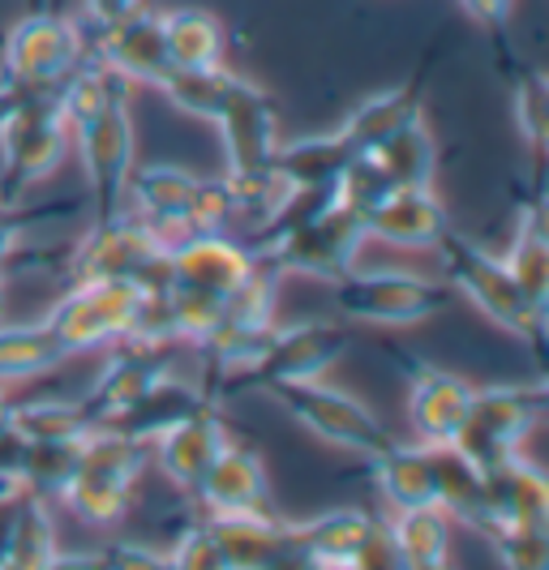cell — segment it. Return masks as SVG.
Masks as SVG:
<instances>
[{"label":"cell","mask_w":549,"mask_h":570,"mask_svg":"<svg viewBox=\"0 0 549 570\" xmlns=\"http://www.w3.org/2000/svg\"><path fill=\"white\" fill-rule=\"evenodd\" d=\"M347 352V331L335 322H292V326H271V335L262 340L258 356L236 373L210 377L206 395L210 403H224L232 395H249V391H275L288 382H314L331 370Z\"/></svg>","instance_id":"6da1fadb"},{"label":"cell","mask_w":549,"mask_h":570,"mask_svg":"<svg viewBox=\"0 0 549 570\" xmlns=\"http://www.w3.org/2000/svg\"><path fill=\"white\" fill-rule=\"evenodd\" d=\"M150 446L116 433V429L95 425L82 442V459L69 476V485L60 489V507H69V514H78L87 528H112L125 519L134 489L143 481V468Z\"/></svg>","instance_id":"7a4b0ae2"},{"label":"cell","mask_w":549,"mask_h":570,"mask_svg":"<svg viewBox=\"0 0 549 570\" xmlns=\"http://www.w3.org/2000/svg\"><path fill=\"white\" fill-rule=\"evenodd\" d=\"M434 254L442 257V266H447V284L455 287L477 314L490 317L498 331H507V335H516V340L541 347L546 309H537V305L523 296L502 257L486 254V249L472 245L463 232H451V228L442 232Z\"/></svg>","instance_id":"3957f363"},{"label":"cell","mask_w":549,"mask_h":570,"mask_svg":"<svg viewBox=\"0 0 549 570\" xmlns=\"http://www.w3.org/2000/svg\"><path fill=\"white\" fill-rule=\"evenodd\" d=\"M69 125L57 108V90L35 95L0 116V202H27L69 155Z\"/></svg>","instance_id":"277c9868"},{"label":"cell","mask_w":549,"mask_h":570,"mask_svg":"<svg viewBox=\"0 0 549 570\" xmlns=\"http://www.w3.org/2000/svg\"><path fill=\"white\" fill-rule=\"evenodd\" d=\"M146 292L134 279H90V284H69L65 296L48 309L43 326L57 335V343L69 356L99 352L112 343L129 340L138 314H143Z\"/></svg>","instance_id":"5b68a950"},{"label":"cell","mask_w":549,"mask_h":570,"mask_svg":"<svg viewBox=\"0 0 549 570\" xmlns=\"http://www.w3.org/2000/svg\"><path fill=\"white\" fill-rule=\"evenodd\" d=\"M546 382H502L472 391L468 416L451 446L477 468H493L498 459L520 455L523 438L546 416Z\"/></svg>","instance_id":"8992f818"},{"label":"cell","mask_w":549,"mask_h":570,"mask_svg":"<svg viewBox=\"0 0 549 570\" xmlns=\"http://www.w3.org/2000/svg\"><path fill=\"white\" fill-rule=\"evenodd\" d=\"M331 287L340 314L365 326H421L447 305V287L395 266H352Z\"/></svg>","instance_id":"52a82bcc"},{"label":"cell","mask_w":549,"mask_h":570,"mask_svg":"<svg viewBox=\"0 0 549 570\" xmlns=\"http://www.w3.org/2000/svg\"><path fill=\"white\" fill-rule=\"evenodd\" d=\"M271 395L305 433H314L318 442L335 446V451L374 459L378 451H386L395 442L391 429L382 425L365 403L356 400V395H347V391H340V386H331V382H322V377L275 386Z\"/></svg>","instance_id":"ba28073f"},{"label":"cell","mask_w":549,"mask_h":570,"mask_svg":"<svg viewBox=\"0 0 549 570\" xmlns=\"http://www.w3.org/2000/svg\"><path fill=\"white\" fill-rule=\"evenodd\" d=\"M78 155H82V171H87L90 189V224L116 219L125 210V185L129 171L138 164V134H134V112L129 99L112 104L99 116L82 120L78 129H69Z\"/></svg>","instance_id":"9c48e42d"},{"label":"cell","mask_w":549,"mask_h":570,"mask_svg":"<svg viewBox=\"0 0 549 570\" xmlns=\"http://www.w3.org/2000/svg\"><path fill=\"white\" fill-rule=\"evenodd\" d=\"M82 57H87L82 30L69 18H60L52 9H30L9 27L0 43V82L60 86Z\"/></svg>","instance_id":"30bf717a"},{"label":"cell","mask_w":549,"mask_h":570,"mask_svg":"<svg viewBox=\"0 0 549 570\" xmlns=\"http://www.w3.org/2000/svg\"><path fill=\"white\" fill-rule=\"evenodd\" d=\"M210 125L219 129L228 176H249V171L271 168L275 146L284 142L280 138V112H275L271 95L258 82L241 78V73H236L228 99H224V108L215 112Z\"/></svg>","instance_id":"8fae6325"},{"label":"cell","mask_w":549,"mask_h":570,"mask_svg":"<svg viewBox=\"0 0 549 570\" xmlns=\"http://www.w3.org/2000/svg\"><path fill=\"white\" fill-rule=\"evenodd\" d=\"M87 57L104 60L125 82L155 90L173 69L168 43H164V13L138 4L112 22H95V43H90Z\"/></svg>","instance_id":"7c38bea8"},{"label":"cell","mask_w":549,"mask_h":570,"mask_svg":"<svg viewBox=\"0 0 549 570\" xmlns=\"http://www.w3.org/2000/svg\"><path fill=\"white\" fill-rule=\"evenodd\" d=\"M472 391L477 386L455 370H442V365H430V361H412L408 365V429H412V442L451 446L463 416H468Z\"/></svg>","instance_id":"4fadbf2b"},{"label":"cell","mask_w":549,"mask_h":570,"mask_svg":"<svg viewBox=\"0 0 549 570\" xmlns=\"http://www.w3.org/2000/svg\"><path fill=\"white\" fill-rule=\"evenodd\" d=\"M447 228H451V219H447V206L438 202L434 185L386 189L365 210V236L391 245V249H408V254L434 249Z\"/></svg>","instance_id":"5bb4252c"},{"label":"cell","mask_w":549,"mask_h":570,"mask_svg":"<svg viewBox=\"0 0 549 570\" xmlns=\"http://www.w3.org/2000/svg\"><path fill=\"white\" fill-rule=\"evenodd\" d=\"M168 352H173V343L138 340V335L112 343L104 370L95 373L87 391V407L95 412V421L104 425L108 416L125 412L138 395H146L164 373H173L168 370Z\"/></svg>","instance_id":"9a60e30c"},{"label":"cell","mask_w":549,"mask_h":570,"mask_svg":"<svg viewBox=\"0 0 549 570\" xmlns=\"http://www.w3.org/2000/svg\"><path fill=\"white\" fill-rule=\"evenodd\" d=\"M203 514H236V511H271V476L262 455L232 438L219 446V455L210 459V468L203 472L198 489L189 493Z\"/></svg>","instance_id":"2e32d148"},{"label":"cell","mask_w":549,"mask_h":570,"mask_svg":"<svg viewBox=\"0 0 549 570\" xmlns=\"http://www.w3.org/2000/svg\"><path fill=\"white\" fill-rule=\"evenodd\" d=\"M168 262H173L176 284L203 287V292H215V296L236 292L262 266L254 245L232 240L228 232H203V236L185 240L180 249H173Z\"/></svg>","instance_id":"e0dca14e"},{"label":"cell","mask_w":549,"mask_h":570,"mask_svg":"<svg viewBox=\"0 0 549 570\" xmlns=\"http://www.w3.org/2000/svg\"><path fill=\"white\" fill-rule=\"evenodd\" d=\"M203 407H219V403H210L203 382L164 373V377H159L146 395H138V400L129 403L125 412L108 416L104 429H116V433H125V438H134V442H143V446H155L168 429L180 425V421L194 416V412H203Z\"/></svg>","instance_id":"ac0fdd59"},{"label":"cell","mask_w":549,"mask_h":570,"mask_svg":"<svg viewBox=\"0 0 549 570\" xmlns=\"http://www.w3.org/2000/svg\"><path fill=\"white\" fill-rule=\"evenodd\" d=\"M228 442V425L219 416V407H203L194 416H185L180 425H173L150 451L159 472L173 481L180 493H194L203 472L210 468V459L219 455V446Z\"/></svg>","instance_id":"d6986e66"},{"label":"cell","mask_w":549,"mask_h":570,"mask_svg":"<svg viewBox=\"0 0 549 570\" xmlns=\"http://www.w3.org/2000/svg\"><path fill=\"white\" fill-rule=\"evenodd\" d=\"M203 523L228 570H262L292 541V523L275 511L203 514Z\"/></svg>","instance_id":"ffe728a7"},{"label":"cell","mask_w":549,"mask_h":570,"mask_svg":"<svg viewBox=\"0 0 549 570\" xmlns=\"http://www.w3.org/2000/svg\"><path fill=\"white\" fill-rule=\"evenodd\" d=\"M486 472V498H490V523H549V481L532 459L507 455ZM490 528V532H493Z\"/></svg>","instance_id":"44dd1931"},{"label":"cell","mask_w":549,"mask_h":570,"mask_svg":"<svg viewBox=\"0 0 549 570\" xmlns=\"http://www.w3.org/2000/svg\"><path fill=\"white\" fill-rule=\"evenodd\" d=\"M370 468H374V489L378 498L386 502V511L434 507V446L395 438L386 451H378L370 459Z\"/></svg>","instance_id":"7402d4cb"},{"label":"cell","mask_w":549,"mask_h":570,"mask_svg":"<svg viewBox=\"0 0 549 570\" xmlns=\"http://www.w3.org/2000/svg\"><path fill=\"white\" fill-rule=\"evenodd\" d=\"M198 180L180 164H134L125 185V210L138 224H164V219H189V202L198 194ZM198 232V228H194ZM203 236V232H198Z\"/></svg>","instance_id":"603a6c76"},{"label":"cell","mask_w":549,"mask_h":570,"mask_svg":"<svg viewBox=\"0 0 549 570\" xmlns=\"http://www.w3.org/2000/svg\"><path fill=\"white\" fill-rule=\"evenodd\" d=\"M352 159H356V150L347 146L340 129H331V134H310V138L280 142L271 168L280 171V180L288 189H335Z\"/></svg>","instance_id":"cb8c5ba5"},{"label":"cell","mask_w":549,"mask_h":570,"mask_svg":"<svg viewBox=\"0 0 549 570\" xmlns=\"http://www.w3.org/2000/svg\"><path fill=\"white\" fill-rule=\"evenodd\" d=\"M434 507L451 523H463L472 532H490V498H486V472L455 451V446H434Z\"/></svg>","instance_id":"d4e9b609"},{"label":"cell","mask_w":549,"mask_h":570,"mask_svg":"<svg viewBox=\"0 0 549 570\" xmlns=\"http://www.w3.org/2000/svg\"><path fill=\"white\" fill-rule=\"evenodd\" d=\"M412 120H421V82L391 86V90H378L370 99H361L340 125V134H344L356 155H365V150L386 142L395 129H404Z\"/></svg>","instance_id":"484cf974"},{"label":"cell","mask_w":549,"mask_h":570,"mask_svg":"<svg viewBox=\"0 0 549 570\" xmlns=\"http://www.w3.org/2000/svg\"><path fill=\"white\" fill-rule=\"evenodd\" d=\"M374 519L378 514L361 511V507H335V511H322L305 523H292V537L305 544L322 567H352Z\"/></svg>","instance_id":"4316f807"},{"label":"cell","mask_w":549,"mask_h":570,"mask_svg":"<svg viewBox=\"0 0 549 570\" xmlns=\"http://www.w3.org/2000/svg\"><path fill=\"white\" fill-rule=\"evenodd\" d=\"M164 43H168L173 69L224 65V52H228L224 22L210 9H198V4H185V9L164 13Z\"/></svg>","instance_id":"83f0119b"},{"label":"cell","mask_w":549,"mask_h":570,"mask_svg":"<svg viewBox=\"0 0 549 570\" xmlns=\"http://www.w3.org/2000/svg\"><path fill=\"white\" fill-rule=\"evenodd\" d=\"M370 164H374L391 189H404V185H434L438 171V142L434 134L425 129V120H412L404 129H395L386 142H378L374 150H365Z\"/></svg>","instance_id":"f1b7e54d"},{"label":"cell","mask_w":549,"mask_h":570,"mask_svg":"<svg viewBox=\"0 0 549 570\" xmlns=\"http://www.w3.org/2000/svg\"><path fill=\"white\" fill-rule=\"evenodd\" d=\"M507 271H511V279L520 284V292L537 305V309H546L549 301V232H546V210H541V202H528L520 215V224H516V240H511V249H507Z\"/></svg>","instance_id":"f546056e"},{"label":"cell","mask_w":549,"mask_h":570,"mask_svg":"<svg viewBox=\"0 0 549 570\" xmlns=\"http://www.w3.org/2000/svg\"><path fill=\"white\" fill-rule=\"evenodd\" d=\"M95 425L87 400H22L9 407V429L22 442H73Z\"/></svg>","instance_id":"4dcf8cb0"},{"label":"cell","mask_w":549,"mask_h":570,"mask_svg":"<svg viewBox=\"0 0 549 570\" xmlns=\"http://www.w3.org/2000/svg\"><path fill=\"white\" fill-rule=\"evenodd\" d=\"M69 352L57 343V335L43 322L30 326H0V386L9 382H30L43 373L60 370Z\"/></svg>","instance_id":"1f68e13d"},{"label":"cell","mask_w":549,"mask_h":570,"mask_svg":"<svg viewBox=\"0 0 549 570\" xmlns=\"http://www.w3.org/2000/svg\"><path fill=\"white\" fill-rule=\"evenodd\" d=\"M391 541L400 549V562L408 567H430V562H451V519L438 507H416V511L386 514Z\"/></svg>","instance_id":"d6a6232c"},{"label":"cell","mask_w":549,"mask_h":570,"mask_svg":"<svg viewBox=\"0 0 549 570\" xmlns=\"http://www.w3.org/2000/svg\"><path fill=\"white\" fill-rule=\"evenodd\" d=\"M60 553L57 523L43 498L18 493L13 502V537H9V558L4 570H43Z\"/></svg>","instance_id":"836d02e7"},{"label":"cell","mask_w":549,"mask_h":570,"mask_svg":"<svg viewBox=\"0 0 549 570\" xmlns=\"http://www.w3.org/2000/svg\"><path fill=\"white\" fill-rule=\"evenodd\" d=\"M232 82H236V73L228 65H206V69H168V78L155 90L173 104L176 112L194 116V120H215V112L228 99Z\"/></svg>","instance_id":"e575fe53"},{"label":"cell","mask_w":549,"mask_h":570,"mask_svg":"<svg viewBox=\"0 0 549 570\" xmlns=\"http://www.w3.org/2000/svg\"><path fill=\"white\" fill-rule=\"evenodd\" d=\"M82 442L87 438H73V442H27L22 463H18V481L22 493H35L43 502H57L60 489L69 485L78 459H82Z\"/></svg>","instance_id":"d590c367"},{"label":"cell","mask_w":549,"mask_h":570,"mask_svg":"<svg viewBox=\"0 0 549 570\" xmlns=\"http://www.w3.org/2000/svg\"><path fill=\"white\" fill-rule=\"evenodd\" d=\"M486 541L502 570H549V523H498Z\"/></svg>","instance_id":"8d00e7d4"},{"label":"cell","mask_w":549,"mask_h":570,"mask_svg":"<svg viewBox=\"0 0 549 570\" xmlns=\"http://www.w3.org/2000/svg\"><path fill=\"white\" fill-rule=\"evenodd\" d=\"M516 125H520L523 142L537 150V159L546 155V134H549V86L537 69H528L516 78Z\"/></svg>","instance_id":"74e56055"},{"label":"cell","mask_w":549,"mask_h":570,"mask_svg":"<svg viewBox=\"0 0 549 570\" xmlns=\"http://www.w3.org/2000/svg\"><path fill=\"white\" fill-rule=\"evenodd\" d=\"M189 224L198 232H228L236 224L228 180H198V194L189 202Z\"/></svg>","instance_id":"f35d334b"},{"label":"cell","mask_w":549,"mask_h":570,"mask_svg":"<svg viewBox=\"0 0 549 570\" xmlns=\"http://www.w3.org/2000/svg\"><path fill=\"white\" fill-rule=\"evenodd\" d=\"M168 562H173V570H228L224 567V558H219V549H215V541H210V532H206L203 519L189 523V528L176 537L173 549H168Z\"/></svg>","instance_id":"ab89813d"},{"label":"cell","mask_w":549,"mask_h":570,"mask_svg":"<svg viewBox=\"0 0 549 570\" xmlns=\"http://www.w3.org/2000/svg\"><path fill=\"white\" fill-rule=\"evenodd\" d=\"M99 562L104 570H173L164 549H150L138 541H112L99 549Z\"/></svg>","instance_id":"60d3db41"},{"label":"cell","mask_w":549,"mask_h":570,"mask_svg":"<svg viewBox=\"0 0 549 570\" xmlns=\"http://www.w3.org/2000/svg\"><path fill=\"white\" fill-rule=\"evenodd\" d=\"M356 570H404L400 562V549L391 541V528H386V514H378L374 528H370V537L361 544V553H356Z\"/></svg>","instance_id":"b9f144b4"},{"label":"cell","mask_w":549,"mask_h":570,"mask_svg":"<svg viewBox=\"0 0 549 570\" xmlns=\"http://www.w3.org/2000/svg\"><path fill=\"white\" fill-rule=\"evenodd\" d=\"M460 9L472 22H481V27H490V30H502L507 18H511V9H516V0H460Z\"/></svg>","instance_id":"7bdbcfd3"},{"label":"cell","mask_w":549,"mask_h":570,"mask_svg":"<svg viewBox=\"0 0 549 570\" xmlns=\"http://www.w3.org/2000/svg\"><path fill=\"white\" fill-rule=\"evenodd\" d=\"M262 570H322V562L305 549V544L296 541V537H292V541L284 544V549H280V553H275Z\"/></svg>","instance_id":"ee69618b"},{"label":"cell","mask_w":549,"mask_h":570,"mask_svg":"<svg viewBox=\"0 0 549 570\" xmlns=\"http://www.w3.org/2000/svg\"><path fill=\"white\" fill-rule=\"evenodd\" d=\"M138 4H143V0H87V13H90V22H112V18L138 9Z\"/></svg>","instance_id":"f6af8a7d"},{"label":"cell","mask_w":549,"mask_h":570,"mask_svg":"<svg viewBox=\"0 0 549 570\" xmlns=\"http://www.w3.org/2000/svg\"><path fill=\"white\" fill-rule=\"evenodd\" d=\"M43 570H104L99 553H57Z\"/></svg>","instance_id":"bcb514c9"},{"label":"cell","mask_w":549,"mask_h":570,"mask_svg":"<svg viewBox=\"0 0 549 570\" xmlns=\"http://www.w3.org/2000/svg\"><path fill=\"white\" fill-rule=\"evenodd\" d=\"M18 502V498H13ZM13 502H0V567L9 558V537H13Z\"/></svg>","instance_id":"7dc6e473"},{"label":"cell","mask_w":549,"mask_h":570,"mask_svg":"<svg viewBox=\"0 0 549 570\" xmlns=\"http://www.w3.org/2000/svg\"><path fill=\"white\" fill-rule=\"evenodd\" d=\"M18 493H22V485H18L9 472H0V502H13Z\"/></svg>","instance_id":"c3c4849f"},{"label":"cell","mask_w":549,"mask_h":570,"mask_svg":"<svg viewBox=\"0 0 549 570\" xmlns=\"http://www.w3.org/2000/svg\"><path fill=\"white\" fill-rule=\"evenodd\" d=\"M9 407H13V400H4V395H0V433L9 429Z\"/></svg>","instance_id":"681fc988"},{"label":"cell","mask_w":549,"mask_h":570,"mask_svg":"<svg viewBox=\"0 0 549 570\" xmlns=\"http://www.w3.org/2000/svg\"><path fill=\"white\" fill-rule=\"evenodd\" d=\"M408 570H455L451 562H430V567H408Z\"/></svg>","instance_id":"f907efd6"},{"label":"cell","mask_w":549,"mask_h":570,"mask_svg":"<svg viewBox=\"0 0 549 570\" xmlns=\"http://www.w3.org/2000/svg\"><path fill=\"white\" fill-rule=\"evenodd\" d=\"M322 570H356V567H322Z\"/></svg>","instance_id":"816d5d0a"}]
</instances>
